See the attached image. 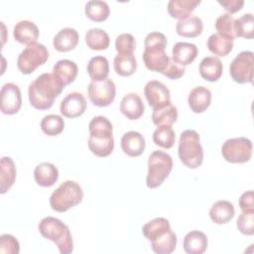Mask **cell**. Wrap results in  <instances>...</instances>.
<instances>
[{"instance_id":"44","label":"cell","mask_w":254,"mask_h":254,"mask_svg":"<svg viewBox=\"0 0 254 254\" xmlns=\"http://www.w3.org/2000/svg\"><path fill=\"white\" fill-rule=\"evenodd\" d=\"M253 190L244 191L239 197V207L242 211H254V204H253Z\"/></svg>"},{"instance_id":"19","label":"cell","mask_w":254,"mask_h":254,"mask_svg":"<svg viewBox=\"0 0 254 254\" xmlns=\"http://www.w3.org/2000/svg\"><path fill=\"white\" fill-rule=\"evenodd\" d=\"M211 92L210 90L202 85L193 87L189 93L188 103L190 110L194 113L204 112L210 105Z\"/></svg>"},{"instance_id":"6","label":"cell","mask_w":254,"mask_h":254,"mask_svg":"<svg viewBox=\"0 0 254 254\" xmlns=\"http://www.w3.org/2000/svg\"><path fill=\"white\" fill-rule=\"evenodd\" d=\"M178 155L181 162L189 169H196L202 164L203 149L196 131L187 129L182 132L179 140Z\"/></svg>"},{"instance_id":"31","label":"cell","mask_w":254,"mask_h":254,"mask_svg":"<svg viewBox=\"0 0 254 254\" xmlns=\"http://www.w3.org/2000/svg\"><path fill=\"white\" fill-rule=\"evenodd\" d=\"M178 119V109L172 103L169 102L158 108H154L152 112V121L156 126L173 125Z\"/></svg>"},{"instance_id":"25","label":"cell","mask_w":254,"mask_h":254,"mask_svg":"<svg viewBox=\"0 0 254 254\" xmlns=\"http://www.w3.org/2000/svg\"><path fill=\"white\" fill-rule=\"evenodd\" d=\"M235 213L233 204L225 199L215 201L209 209V217L216 224H225L229 222Z\"/></svg>"},{"instance_id":"16","label":"cell","mask_w":254,"mask_h":254,"mask_svg":"<svg viewBox=\"0 0 254 254\" xmlns=\"http://www.w3.org/2000/svg\"><path fill=\"white\" fill-rule=\"evenodd\" d=\"M121 149L123 153L131 158L139 157L146 148L144 136L137 131L126 132L121 138Z\"/></svg>"},{"instance_id":"41","label":"cell","mask_w":254,"mask_h":254,"mask_svg":"<svg viewBox=\"0 0 254 254\" xmlns=\"http://www.w3.org/2000/svg\"><path fill=\"white\" fill-rule=\"evenodd\" d=\"M237 229L244 235L254 234V211H242L236 221Z\"/></svg>"},{"instance_id":"20","label":"cell","mask_w":254,"mask_h":254,"mask_svg":"<svg viewBox=\"0 0 254 254\" xmlns=\"http://www.w3.org/2000/svg\"><path fill=\"white\" fill-rule=\"evenodd\" d=\"M79 36L75 29L73 28H64L61 29L53 40L54 48L61 53H66L73 50L78 44Z\"/></svg>"},{"instance_id":"23","label":"cell","mask_w":254,"mask_h":254,"mask_svg":"<svg viewBox=\"0 0 254 254\" xmlns=\"http://www.w3.org/2000/svg\"><path fill=\"white\" fill-rule=\"evenodd\" d=\"M199 74L200 76L210 82L217 81L223 71V65L221 61L216 57H205L199 64Z\"/></svg>"},{"instance_id":"13","label":"cell","mask_w":254,"mask_h":254,"mask_svg":"<svg viewBox=\"0 0 254 254\" xmlns=\"http://www.w3.org/2000/svg\"><path fill=\"white\" fill-rule=\"evenodd\" d=\"M0 109L3 114L13 115L22 106V95L19 86L14 82H7L1 87Z\"/></svg>"},{"instance_id":"1","label":"cell","mask_w":254,"mask_h":254,"mask_svg":"<svg viewBox=\"0 0 254 254\" xmlns=\"http://www.w3.org/2000/svg\"><path fill=\"white\" fill-rule=\"evenodd\" d=\"M64 87V84L53 72L42 73L29 84L30 104L39 110L50 109Z\"/></svg>"},{"instance_id":"35","label":"cell","mask_w":254,"mask_h":254,"mask_svg":"<svg viewBox=\"0 0 254 254\" xmlns=\"http://www.w3.org/2000/svg\"><path fill=\"white\" fill-rule=\"evenodd\" d=\"M84 13L91 21L103 22L109 17L110 8L105 1L91 0L85 4Z\"/></svg>"},{"instance_id":"27","label":"cell","mask_w":254,"mask_h":254,"mask_svg":"<svg viewBox=\"0 0 254 254\" xmlns=\"http://www.w3.org/2000/svg\"><path fill=\"white\" fill-rule=\"evenodd\" d=\"M203 23L197 16H190L186 19L179 20L176 25L177 34L184 38H195L202 33Z\"/></svg>"},{"instance_id":"28","label":"cell","mask_w":254,"mask_h":254,"mask_svg":"<svg viewBox=\"0 0 254 254\" xmlns=\"http://www.w3.org/2000/svg\"><path fill=\"white\" fill-rule=\"evenodd\" d=\"M0 193H5L14 185L17 175L15 163L10 157H2L0 163Z\"/></svg>"},{"instance_id":"43","label":"cell","mask_w":254,"mask_h":254,"mask_svg":"<svg viewBox=\"0 0 254 254\" xmlns=\"http://www.w3.org/2000/svg\"><path fill=\"white\" fill-rule=\"evenodd\" d=\"M185 71L186 67L184 65L175 62L173 58H170L168 64L161 73L170 79H179L185 74Z\"/></svg>"},{"instance_id":"11","label":"cell","mask_w":254,"mask_h":254,"mask_svg":"<svg viewBox=\"0 0 254 254\" xmlns=\"http://www.w3.org/2000/svg\"><path fill=\"white\" fill-rule=\"evenodd\" d=\"M254 71V53L243 51L239 53L231 62L229 73L231 78L237 83H252Z\"/></svg>"},{"instance_id":"15","label":"cell","mask_w":254,"mask_h":254,"mask_svg":"<svg viewBox=\"0 0 254 254\" xmlns=\"http://www.w3.org/2000/svg\"><path fill=\"white\" fill-rule=\"evenodd\" d=\"M86 110V100L82 93L73 91L65 95L61 101L60 111L66 118L81 116Z\"/></svg>"},{"instance_id":"21","label":"cell","mask_w":254,"mask_h":254,"mask_svg":"<svg viewBox=\"0 0 254 254\" xmlns=\"http://www.w3.org/2000/svg\"><path fill=\"white\" fill-rule=\"evenodd\" d=\"M34 179L40 187H52L57 183L59 179V170L52 163H41L37 165V167L34 170Z\"/></svg>"},{"instance_id":"40","label":"cell","mask_w":254,"mask_h":254,"mask_svg":"<svg viewBox=\"0 0 254 254\" xmlns=\"http://www.w3.org/2000/svg\"><path fill=\"white\" fill-rule=\"evenodd\" d=\"M136 49V41L133 35L123 33L116 37L115 50L117 54H133Z\"/></svg>"},{"instance_id":"37","label":"cell","mask_w":254,"mask_h":254,"mask_svg":"<svg viewBox=\"0 0 254 254\" xmlns=\"http://www.w3.org/2000/svg\"><path fill=\"white\" fill-rule=\"evenodd\" d=\"M153 141L155 145L164 148L171 149L176 141V134L171 125L158 126L153 133Z\"/></svg>"},{"instance_id":"30","label":"cell","mask_w":254,"mask_h":254,"mask_svg":"<svg viewBox=\"0 0 254 254\" xmlns=\"http://www.w3.org/2000/svg\"><path fill=\"white\" fill-rule=\"evenodd\" d=\"M233 40L234 39L230 37L215 33L208 37L206 46L209 52H211L213 55L218 57H225L233 49Z\"/></svg>"},{"instance_id":"5","label":"cell","mask_w":254,"mask_h":254,"mask_svg":"<svg viewBox=\"0 0 254 254\" xmlns=\"http://www.w3.org/2000/svg\"><path fill=\"white\" fill-rule=\"evenodd\" d=\"M38 229L44 238L53 241L57 245L60 253L69 254L73 251V241L70 230L61 219L46 216L39 222Z\"/></svg>"},{"instance_id":"26","label":"cell","mask_w":254,"mask_h":254,"mask_svg":"<svg viewBox=\"0 0 254 254\" xmlns=\"http://www.w3.org/2000/svg\"><path fill=\"white\" fill-rule=\"evenodd\" d=\"M200 2V0H171L168 2L167 10L172 18L183 20L191 16Z\"/></svg>"},{"instance_id":"17","label":"cell","mask_w":254,"mask_h":254,"mask_svg":"<svg viewBox=\"0 0 254 254\" xmlns=\"http://www.w3.org/2000/svg\"><path fill=\"white\" fill-rule=\"evenodd\" d=\"M145 111V105L141 97L135 93L130 92L123 96L120 102V112L130 120L139 119Z\"/></svg>"},{"instance_id":"7","label":"cell","mask_w":254,"mask_h":254,"mask_svg":"<svg viewBox=\"0 0 254 254\" xmlns=\"http://www.w3.org/2000/svg\"><path fill=\"white\" fill-rule=\"evenodd\" d=\"M83 190L80 185L74 181L62 183L51 194L50 205L53 210L65 212L81 202Z\"/></svg>"},{"instance_id":"33","label":"cell","mask_w":254,"mask_h":254,"mask_svg":"<svg viewBox=\"0 0 254 254\" xmlns=\"http://www.w3.org/2000/svg\"><path fill=\"white\" fill-rule=\"evenodd\" d=\"M115 72L120 76H130L137 69V61L134 54H117L113 61Z\"/></svg>"},{"instance_id":"8","label":"cell","mask_w":254,"mask_h":254,"mask_svg":"<svg viewBox=\"0 0 254 254\" xmlns=\"http://www.w3.org/2000/svg\"><path fill=\"white\" fill-rule=\"evenodd\" d=\"M173 159L164 151H154L148 158V174L146 177V186L149 189L160 187L169 177L173 170Z\"/></svg>"},{"instance_id":"9","label":"cell","mask_w":254,"mask_h":254,"mask_svg":"<svg viewBox=\"0 0 254 254\" xmlns=\"http://www.w3.org/2000/svg\"><path fill=\"white\" fill-rule=\"evenodd\" d=\"M49 59V51L45 45L35 42L28 45L18 56L17 67L23 74H30L43 65Z\"/></svg>"},{"instance_id":"12","label":"cell","mask_w":254,"mask_h":254,"mask_svg":"<svg viewBox=\"0 0 254 254\" xmlns=\"http://www.w3.org/2000/svg\"><path fill=\"white\" fill-rule=\"evenodd\" d=\"M87 95L93 105L106 107L114 101L116 95L115 83L108 77L101 81L91 80L87 87Z\"/></svg>"},{"instance_id":"14","label":"cell","mask_w":254,"mask_h":254,"mask_svg":"<svg viewBox=\"0 0 254 254\" xmlns=\"http://www.w3.org/2000/svg\"><path fill=\"white\" fill-rule=\"evenodd\" d=\"M144 94L148 104L154 109L171 102L169 88L160 80H150L144 87Z\"/></svg>"},{"instance_id":"34","label":"cell","mask_w":254,"mask_h":254,"mask_svg":"<svg viewBox=\"0 0 254 254\" xmlns=\"http://www.w3.org/2000/svg\"><path fill=\"white\" fill-rule=\"evenodd\" d=\"M85 44L90 50L103 51L109 47L110 39L104 30L92 28L85 33Z\"/></svg>"},{"instance_id":"2","label":"cell","mask_w":254,"mask_h":254,"mask_svg":"<svg viewBox=\"0 0 254 254\" xmlns=\"http://www.w3.org/2000/svg\"><path fill=\"white\" fill-rule=\"evenodd\" d=\"M142 233L151 242V248L157 254H171L177 247V235L172 230L170 221L164 217L148 221L143 225Z\"/></svg>"},{"instance_id":"4","label":"cell","mask_w":254,"mask_h":254,"mask_svg":"<svg viewBox=\"0 0 254 254\" xmlns=\"http://www.w3.org/2000/svg\"><path fill=\"white\" fill-rule=\"evenodd\" d=\"M144 45L145 50L142 59L145 66L151 71L162 72L170 60V57L166 53V36L157 31L151 32L146 36Z\"/></svg>"},{"instance_id":"32","label":"cell","mask_w":254,"mask_h":254,"mask_svg":"<svg viewBox=\"0 0 254 254\" xmlns=\"http://www.w3.org/2000/svg\"><path fill=\"white\" fill-rule=\"evenodd\" d=\"M89 77L94 81H101L107 78L109 74V63L103 56L91 58L86 66Z\"/></svg>"},{"instance_id":"45","label":"cell","mask_w":254,"mask_h":254,"mask_svg":"<svg viewBox=\"0 0 254 254\" xmlns=\"http://www.w3.org/2000/svg\"><path fill=\"white\" fill-rule=\"evenodd\" d=\"M217 2L227 11L228 14H233L240 11L244 5L243 0H217Z\"/></svg>"},{"instance_id":"39","label":"cell","mask_w":254,"mask_h":254,"mask_svg":"<svg viewBox=\"0 0 254 254\" xmlns=\"http://www.w3.org/2000/svg\"><path fill=\"white\" fill-rule=\"evenodd\" d=\"M234 21L235 20L231 14H221L215 21V29L217 33L234 39Z\"/></svg>"},{"instance_id":"22","label":"cell","mask_w":254,"mask_h":254,"mask_svg":"<svg viewBox=\"0 0 254 254\" xmlns=\"http://www.w3.org/2000/svg\"><path fill=\"white\" fill-rule=\"evenodd\" d=\"M197 54L196 46L188 42H178L173 46L172 50L173 60L184 66L190 64L195 60Z\"/></svg>"},{"instance_id":"42","label":"cell","mask_w":254,"mask_h":254,"mask_svg":"<svg viewBox=\"0 0 254 254\" xmlns=\"http://www.w3.org/2000/svg\"><path fill=\"white\" fill-rule=\"evenodd\" d=\"M20 252L19 241L11 234H2L0 236L1 254H18Z\"/></svg>"},{"instance_id":"36","label":"cell","mask_w":254,"mask_h":254,"mask_svg":"<svg viewBox=\"0 0 254 254\" xmlns=\"http://www.w3.org/2000/svg\"><path fill=\"white\" fill-rule=\"evenodd\" d=\"M235 38L253 39L254 37V16L251 13L243 14L234 21Z\"/></svg>"},{"instance_id":"38","label":"cell","mask_w":254,"mask_h":254,"mask_svg":"<svg viewBox=\"0 0 254 254\" xmlns=\"http://www.w3.org/2000/svg\"><path fill=\"white\" fill-rule=\"evenodd\" d=\"M40 127L48 136H57L64 129V121L62 116L57 114H49L42 118Z\"/></svg>"},{"instance_id":"3","label":"cell","mask_w":254,"mask_h":254,"mask_svg":"<svg viewBox=\"0 0 254 254\" xmlns=\"http://www.w3.org/2000/svg\"><path fill=\"white\" fill-rule=\"evenodd\" d=\"M88 148L97 157L104 158L109 156L114 149L113 126L108 118L104 116L93 117L89 124Z\"/></svg>"},{"instance_id":"10","label":"cell","mask_w":254,"mask_h":254,"mask_svg":"<svg viewBox=\"0 0 254 254\" xmlns=\"http://www.w3.org/2000/svg\"><path fill=\"white\" fill-rule=\"evenodd\" d=\"M252 152V142L246 137L227 139L221 146L222 157L232 164H243L250 161Z\"/></svg>"},{"instance_id":"29","label":"cell","mask_w":254,"mask_h":254,"mask_svg":"<svg viewBox=\"0 0 254 254\" xmlns=\"http://www.w3.org/2000/svg\"><path fill=\"white\" fill-rule=\"evenodd\" d=\"M77 72L78 67L76 64L66 59L58 61L53 67V73L64 84V86L74 81Z\"/></svg>"},{"instance_id":"24","label":"cell","mask_w":254,"mask_h":254,"mask_svg":"<svg viewBox=\"0 0 254 254\" xmlns=\"http://www.w3.org/2000/svg\"><path fill=\"white\" fill-rule=\"evenodd\" d=\"M208 240L206 235L198 230H191L184 238L183 247L189 254H202L207 249Z\"/></svg>"},{"instance_id":"18","label":"cell","mask_w":254,"mask_h":254,"mask_svg":"<svg viewBox=\"0 0 254 254\" xmlns=\"http://www.w3.org/2000/svg\"><path fill=\"white\" fill-rule=\"evenodd\" d=\"M39 35V28L34 22L29 20H22L18 22L13 29V37L15 41L27 46L37 42Z\"/></svg>"}]
</instances>
